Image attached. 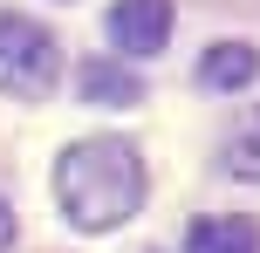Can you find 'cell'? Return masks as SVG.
<instances>
[{"instance_id": "obj_7", "label": "cell", "mask_w": 260, "mask_h": 253, "mask_svg": "<svg viewBox=\"0 0 260 253\" xmlns=\"http://www.w3.org/2000/svg\"><path fill=\"white\" fill-rule=\"evenodd\" d=\"M226 171L233 178H260V110L233 123V137H226Z\"/></svg>"}, {"instance_id": "obj_6", "label": "cell", "mask_w": 260, "mask_h": 253, "mask_svg": "<svg viewBox=\"0 0 260 253\" xmlns=\"http://www.w3.org/2000/svg\"><path fill=\"white\" fill-rule=\"evenodd\" d=\"M185 253H260V226L240 212H219V219H192L185 233Z\"/></svg>"}, {"instance_id": "obj_2", "label": "cell", "mask_w": 260, "mask_h": 253, "mask_svg": "<svg viewBox=\"0 0 260 253\" xmlns=\"http://www.w3.org/2000/svg\"><path fill=\"white\" fill-rule=\"evenodd\" d=\"M55 76H62L55 34L41 21H27V14H0V89L41 103V96L55 89Z\"/></svg>"}, {"instance_id": "obj_5", "label": "cell", "mask_w": 260, "mask_h": 253, "mask_svg": "<svg viewBox=\"0 0 260 253\" xmlns=\"http://www.w3.org/2000/svg\"><path fill=\"white\" fill-rule=\"evenodd\" d=\"M253 76H260V48L253 41H212L199 55V82L206 89H247Z\"/></svg>"}, {"instance_id": "obj_8", "label": "cell", "mask_w": 260, "mask_h": 253, "mask_svg": "<svg viewBox=\"0 0 260 253\" xmlns=\"http://www.w3.org/2000/svg\"><path fill=\"white\" fill-rule=\"evenodd\" d=\"M14 246V212H7V199H0V253Z\"/></svg>"}, {"instance_id": "obj_1", "label": "cell", "mask_w": 260, "mask_h": 253, "mask_svg": "<svg viewBox=\"0 0 260 253\" xmlns=\"http://www.w3.org/2000/svg\"><path fill=\"white\" fill-rule=\"evenodd\" d=\"M55 199H62L69 226L110 233L144 205V158L123 137H82L55 158Z\"/></svg>"}, {"instance_id": "obj_3", "label": "cell", "mask_w": 260, "mask_h": 253, "mask_svg": "<svg viewBox=\"0 0 260 253\" xmlns=\"http://www.w3.org/2000/svg\"><path fill=\"white\" fill-rule=\"evenodd\" d=\"M110 41L123 55H157L171 41V0H117L110 7Z\"/></svg>"}, {"instance_id": "obj_4", "label": "cell", "mask_w": 260, "mask_h": 253, "mask_svg": "<svg viewBox=\"0 0 260 253\" xmlns=\"http://www.w3.org/2000/svg\"><path fill=\"white\" fill-rule=\"evenodd\" d=\"M76 89H82V103H96V110H130V103H144V76L123 68V62H110V55H96V62L76 68Z\"/></svg>"}]
</instances>
